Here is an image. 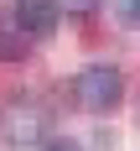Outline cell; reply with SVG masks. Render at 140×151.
Instances as JSON below:
<instances>
[{
  "label": "cell",
  "instance_id": "obj_1",
  "mask_svg": "<svg viewBox=\"0 0 140 151\" xmlns=\"http://www.w3.org/2000/svg\"><path fill=\"white\" fill-rule=\"evenodd\" d=\"M78 104L93 109V115H114L124 104V73L109 68V63H93L78 73Z\"/></svg>",
  "mask_w": 140,
  "mask_h": 151
},
{
  "label": "cell",
  "instance_id": "obj_2",
  "mask_svg": "<svg viewBox=\"0 0 140 151\" xmlns=\"http://www.w3.org/2000/svg\"><path fill=\"white\" fill-rule=\"evenodd\" d=\"M47 109L42 104H31V99H16L5 115H0V130H5V141H16V146H31V141H42L47 136Z\"/></svg>",
  "mask_w": 140,
  "mask_h": 151
},
{
  "label": "cell",
  "instance_id": "obj_3",
  "mask_svg": "<svg viewBox=\"0 0 140 151\" xmlns=\"http://www.w3.org/2000/svg\"><path fill=\"white\" fill-rule=\"evenodd\" d=\"M11 11H16V21H21V31H26V37H52V31H57V21H62L57 0H16Z\"/></svg>",
  "mask_w": 140,
  "mask_h": 151
},
{
  "label": "cell",
  "instance_id": "obj_4",
  "mask_svg": "<svg viewBox=\"0 0 140 151\" xmlns=\"http://www.w3.org/2000/svg\"><path fill=\"white\" fill-rule=\"evenodd\" d=\"M26 31H21V21H16V11H0V63H21L26 58Z\"/></svg>",
  "mask_w": 140,
  "mask_h": 151
},
{
  "label": "cell",
  "instance_id": "obj_5",
  "mask_svg": "<svg viewBox=\"0 0 140 151\" xmlns=\"http://www.w3.org/2000/svg\"><path fill=\"white\" fill-rule=\"evenodd\" d=\"M124 16H130V21L140 26V0H124Z\"/></svg>",
  "mask_w": 140,
  "mask_h": 151
}]
</instances>
